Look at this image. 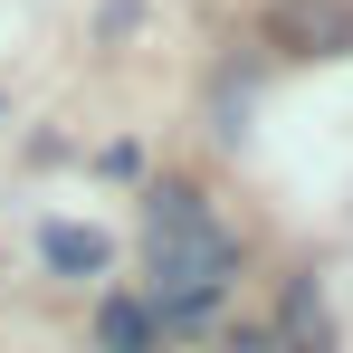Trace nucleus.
<instances>
[{
  "mask_svg": "<svg viewBox=\"0 0 353 353\" xmlns=\"http://www.w3.org/2000/svg\"><path fill=\"white\" fill-rule=\"evenodd\" d=\"M287 344H296V353H334V325H325L315 277H296V287H287Z\"/></svg>",
  "mask_w": 353,
  "mask_h": 353,
  "instance_id": "nucleus-3",
  "label": "nucleus"
},
{
  "mask_svg": "<svg viewBox=\"0 0 353 353\" xmlns=\"http://www.w3.org/2000/svg\"><path fill=\"white\" fill-rule=\"evenodd\" d=\"M96 334H105V353H153V315H143V305H105V315H96Z\"/></svg>",
  "mask_w": 353,
  "mask_h": 353,
  "instance_id": "nucleus-5",
  "label": "nucleus"
},
{
  "mask_svg": "<svg viewBox=\"0 0 353 353\" xmlns=\"http://www.w3.org/2000/svg\"><path fill=\"white\" fill-rule=\"evenodd\" d=\"M143 277H153V296H163V315H181V325H201L210 296L239 277V239L210 220L201 191L163 181V191L143 201Z\"/></svg>",
  "mask_w": 353,
  "mask_h": 353,
  "instance_id": "nucleus-1",
  "label": "nucleus"
},
{
  "mask_svg": "<svg viewBox=\"0 0 353 353\" xmlns=\"http://www.w3.org/2000/svg\"><path fill=\"white\" fill-rule=\"evenodd\" d=\"M268 39L296 58H344L353 48V0H277L268 10Z\"/></svg>",
  "mask_w": 353,
  "mask_h": 353,
  "instance_id": "nucleus-2",
  "label": "nucleus"
},
{
  "mask_svg": "<svg viewBox=\"0 0 353 353\" xmlns=\"http://www.w3.org/2000/svg\"><path fill=\"white\" fill-rule=\"evenodd\" d=\"M39 258H48V268H67V277H86V268H105V239H96V230H67V220H58V230L39 239Z\"/></svg>",
  "mask_w": 353,
  "mask_h": 353,
  "instance_id": "nucleus-4",
  "label": "nucleus"
}]
</instances>
